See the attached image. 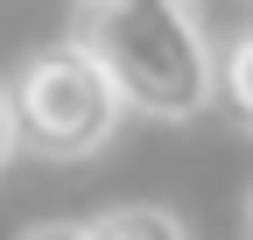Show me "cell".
I'll use <instances>...</instances> for the list:
<instances>
[{
  "mask_svg": "<svg viewBox=\"0 0 253 240\" xmlns=\"http://www.w3.org/2000/svg\"><path fill=\"white\" fill-rule=\"evenodd\" d=\"M78 36L106 57L126 106L148 120H190L218 99V57L183 0H78Z\"/></svg>",
  "mask_w": 253,
  "mask_h": 240,
  "instance_id": "1",
  "label": "cell"
},
{
  "mask_svg": "<svg viewBox=\"0 0 253 240\" xmlns=\"http://www.w3.org/2000/svg\"><path fill=\"white\" fill-rule=\"evenodd\" d=\"M14 113H21V148H36L49 163H78V156H99L120 134L126 92L106 71V57L84 36H71V43H49L21 64Z\"/></svg>",
  "mask_w": 253,
  "mask_h": 240,
  "instance_id": "2",
  "label": "cell"
},
{
  "mask_svg": "<svg viewBox=\"0 0 253 240\" xmlns=\"http://www.w3.org/2000/svg\"><path fill=\"white\" fill-rule=\"evenodd\" d=\"M84 240H190V233L162 205H113V212L84 219Z\"/></svg>",
  "mask_w": 253,
  "mask_h": 240,
  "instance_id": "3",
  "label": "cell"
},
{
  "mask_svg": "<svg viewBox=\"0 0 253 240\" xmlns=\"http://www.w3.org/2000/svg\"><path fill=\"white\" fill-rule=\"evenodd\" d=\"M218 106L232 113V127L253 134V28H239L218 57Z\"/></svg>",
  "mask_w": 253,
  "mask_h": 240,
  "instance_id": "4",
  "label": "cell"
},
{
  "mask_svg": "<svg viewBox=\"0 0 253 240\" xmlns=\"http://www.w3.org/2000/svg\"><path fill=\"white\" fill-rule=\"evenodd\" d=\"M14 148H21V113H14V85H0V170Z\"/></svg>",
  "mask_w": 253,
  "mask_h": 240,
  "instance_id": "5",
  "label": "cell"
},
{
  "mask_svg": "<svg viewBox=\"0 0 253 240\" xmlns=\"http://www.w3.org/2000/svg\"><path fill=\"white\" fill-rule=\"evenodd\" d=\"M21 240H84V226H63V219H49V226H28Z\"/></svg>",
  "mask_w": 253,
  "mask_h": 240,
  "instance_id": "6",
  "label": "cell"
},
{
  "mask_svg": "<svg viewBox=\"0 0 253 240\" xmlns=\"http://www.w3.org/2000/svg\"><path fill=\"white\" fill-rule=\"evenodd\" d=\"M246 240H253V198H246Z\"/></svg>",
  "mask_w": 253,
  "mask_h": 240,
  "instance_id": "7",
  "label": "cell"
}]
</instances>
